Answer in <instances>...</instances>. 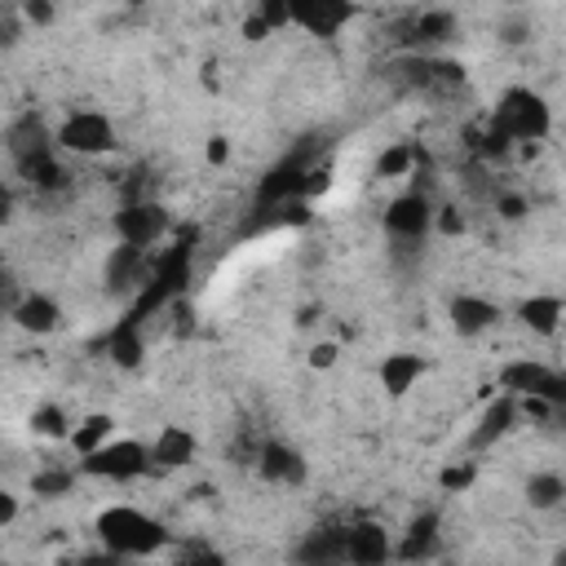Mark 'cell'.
<instances>
[{"instance_id":"obj_1","label":"cell","mask_w":566,"mask_h":566,"mask_svg":"<svg viewBox=\"0 0 566 566\" xmlns=\"http://www.w3.org/2000/svg\"><path fill=\"white\" fill-rule=\"evenodd\" d=\"M97 539H102V548H111L115 557H150V553H159V548L172 544L168 526H164L159 517L133 509V504H111V509H102V513H97Z\"/></svg>"},{"instance_id":"obj_2","label":"cell","mask_w":566,"mask_h":566,"mask_svg":"<svg viewBox=\"0 0 566 566\" xmlns=\"http://www.w3.org/2000/svg\"><path fill=\"white\" fill-rule=\"evenodd\" d=\"M9 159L35 186H62V168H57L53 146H49V133H44V124L35 115H22V119L9 124Z\"/></svg>"},{"instance_id":"obj_3","label":"cell","mask_w":566,"mask_h":566,"mask_svg":"<svg viewBox=\"0 0 566 566\" xmlns=\"http://www.w3.org/2000/svg\"><path fill=\"white\" fill-rule=\"evenodd\" d=\"M491 124H495L509 142L535 146V142H544V137H548L553 115H548V102H544L539 93H531V88H509V93L495 102Z\"/></svg>"},{"instance_id":"obj_4","label":"cell","mask_w":566,"mask_h":566,"mask_svg":"<svg viewBox=\"0 0 566 566\" xmlns=\"http://www.w3.org/2000/svg\"><path fill=\"white\" fill-rule=\"evenodd\" d=\"M500 389L513 394V398H539V402H553V407L566 402V376L544 367V363H535V358L504 363L500 367Z\"/></svg>"},{"instance_id":"obj_5","label":"cell","mask_w":566,"mask_h":566,"mask_svg":"<svg viewBox=\"0 0 566 566\" xmlns=\"http://www.w3.org/2000/svg\"><path fill=\"white\" fill-rule=\"evenodd\" d=\"M80 469H84L88 478L133 482V478H142L146 469H155V460H150V447H142V442H133V438H115V442H106L102 451L84 455Z\"/></svg>"},{"instance_id":"obj_6","label":"cell","mask_w":566,"mask_h":566,"mask_svg":"<svg viewBox=\"0 0 566 566\" xmlns=\"http://www.w3.org/2000/svg\"><path fill=\"white\" fill-rule=\"evenodd\" d=\"M57 146L71 155H106V150H115V124L102 111H75L62 119Z\"/></svg>"},{"instance_id":"obj_7","label":"cell","mask_w":566,"mask_h":566,"mask_svg":"<svg viewBox=\"0 0 566 566\" xmlns=\"http://www.w3.org/2000/svg\"><path fill=\"white\" fill-rule=\"evenodd\" d=\"M385 230H389L402 248L420 243V239L433 230V203H429L424 195H398V199L385 208Z\"/></svg>"},{"instance_id":"obj_8","label":"cell","mask_w":566,"mask_h":566,"mask_svg":"<svg viewBox=\"0 0 566 566\" xmlns=\"http://www.w3.org/2000/svg\"><path fill=\"white\" fill-rule=\"evenodd\" d=\"M164 230H168V212H164L159 203L137 199V203H124V208L115 212V234H119V243H128V248H150L155 239H164Z\"/></svg>"},{"instance_id":"obj_9","label":"cell","mask_w":566,"mask_h":566,"mask_svg":"<svg viewBox=\"0 0 566 566\" xmlns=\"http://www.w3.org/2000/svg\"><path fill=\"white\" fill-rule=\"evenodd\" d=\"M389 553H394V539L376 517H358L345 526V562L349 566H385Z\"/></svg>"},{"instance_id":"obj_10","label":"cell","mask_w":566,"mask_h":566,"mask_svg":"<svg viewBox=\"0 0 566 566\" xmlns=\"http://www.w3.org/2000/svg\"><path fill=\"white\" fill-rule=\"evenodd\" d=\"M292 566H349L345 562V526L323 522V526L305 531V539L292 553Z\"/></svg>"},{"instance_id":"obj_11","label":"cell","mask_w":566,"mask_h":566,"mask_svg":"<svg viewBox=\"0 0 566 566\" xmlns=\"http://www.w3.org/2000/svg\"><path fill=\"white\" fill-rule=\"evenodd\" d=\"M354 4L340 0H292V22L305 27L310 35H336L345 22H354Z\"/></svg>"},{"instance_id":"obj_12","label":"cell","mask_w":566,"mask_h":566,"mask_svg":"<svg viewBox=\"0 0 566 566\" xmlns=\"http://www.w3.org/2000/svg\"><path fill=\"white\" fill-rule=\"evenodd\" d=\"M256 469H261V478L274 482V486H301L305 473H310L305 455H301L296 447H287V442H265V447L256 451Z\"/></svg>"},{"instance_id":"obj_13","label":"cell","mask_w":566,"mask_h":566,"mask_svg":"<svg viewBox=\"0 0 566 566\" xmlns=\"http://www.w3.org/2000/svg\"><path fill=\"white\" fill-rule=\"evenodd\" d=\"M9 314H13V323H18L22 332H31V336H49V332H57V323H62L57 301L44 296V292H27Z\"/></svg>"},{"instance_id":"obj_14","label":"cell","mask_w":566,"mask_h":566,"mask_svg":"<svg viewBox=\"0 0 566 566\" xmlns=\"http://www.w3.org/2000/svg\"><path fill=\"white\" fill-rule=\"evenodd\" d=\"M142 279H146V248H128V243L111 248V256H106V287L111 292H128Z\"/></svg>"},{"instance_id":"obj_15","label":"cell","mask_w":566,"mask_h":566,"mask_svg":"<svg viewBox=\"0 0 566 566\" xmlns=\"http://www.w3.org/2000/svg\"><path fill=\"white\" fill-rule=\"evenodd\" d=\"M495 323H500V305H491L486 296H455L451 301V327L460 336H482Z\"/></svg>"},{"instance_id":"obj_16","label":"cell","mask_w":566,"mask_h":566,"mask_svg":"<svg viewBox=\"0 0 566 566\" xmlns=\"http://www.w3.org/2000/svg\"><path fill=\"white\" fill-rule=\"evenodd\" d=\"M517 416H522V407H517V398L513 394H500L495 402H486V411H482V420H478V429H473V447H491L495 438H504L513 424H517Z\"/></svg>"},{"instance_id":"obj_17","label":"cell","mask_w":566,"mask_h":566,"mask_svg":"<svg viewBox=\"0 0 566 566\" xmlns=\"http://www.w3.org/2000/svg\"><path fill=\"white\" fill-rule=\"evenodd\" d=\"M150 460H155V469H181V464H190L195 460V433L181 429V424H164L159 438L150 442Z\"/></svg>"},{"instance_id":"obj_18","label":"cell","mask_w":566,"mask_h":566,"mask_svg":"<svg viewBox=\"0 0 566 566\" xmlns=\"http://www.w3.org/2000/svg\"><path fill=\"white\" fill-rule=\"evenodd\" d=\"M517 318H522L535 336H553V332L562 327V318H566V305H562V296H526V301L517 305Z\"/></svg>"},{"instance_id":"obj_19","label":"cell","mask_w":566,"mask_h":566,"mask_svg":"<svg viewBox=\"0 0 566 566\" xmlns=\"http://www.w3.org/2000/svg\"><path fill=\"white\" fill-rule=\"evenodd\" d=\"M420 376H424V358L420 354H389L380 363V385H385L389 398H402Z\"/></svg>"},{"instance_id":"obj_20","label":"cell","mask_w":566,"mask_h":566,"mask_svg":"<svg viewBox=\"0 0 566 566\" xmlns=\"http://www.w3.org/2000/svg\"><path fill=\"white\" fill-rule=\"evenodd\" d=\"M111 433H115V420H111L106 411H93V416H84V420L71 429V447H75V455L84 460V455L102 451L106 442H115Z\"/></svg>"},{"instance_id":"obj_21","label":"cell","mask_w":566,"mask_h":566,"mask_svg":"<svg viewBox=\"0 0 566 566\" xmlns=\"http://www.w3.org/2000/svg\"><path fill=\"white\" fill-rule=\"evenodd\" d=\"M106 354H111L119 367H137V363H142V332H137V318L119 323V327L106 336Z\"/></svg>"},{"instance_id":"obj_22","label":"cell","mask_w":566,"mask_h":566,"mask_svg":"<svg viewBox=\"0 0 566 566\" xmlns=\"http://www.w3.org/2000/svg\"><path fill=\"white\" fill-rule=\"evenodd\" d=\"M566 500V478L562 473H531L526 478V504L531 509H557Z\"/></svg>"},{"instance_id":"obj_23","label":"cell","mask_w":566,"mask_h":566,"mask_svg":"<svg viewBox=\"0 0 566 566\" xmlns=\"http://www.w3.org/2000/svg\"><path fill=\"white\" fill-rule=\"evenodd\" d=\"M433 544H438V517L433 513H424V517H416L411 522V531H407V539H402V557L407 562H420V557H429L433 553Z\"/></svg>"},{"instance_id":"obj_24","label":"cell","mask_w":566,"mask_h":566,"mask_svg":"<svg viewBox=\"0 0 566 566\" xmlns=\"http://www.w3.org/2000/svg\"><path fill=\"white\" fill-rule=\"evenodd\" d=\"M451 35H455V18L442 13V9L420 13L416 27H411V40H416V44H442V40H451Z\"/></svg>"},{"instance_id":"obj_25","label":"cell","mask_w":566,"mask_h":566,"mask_svg":"<svg viewBox=\"0 0 566 566\" xmlns=\"http://www.w3.org/2000/svg\"><path fill=\"white\" fill-rule=\"evenodd\" d=\"M71 420H66V411L62 407H53V402H44V407H35L31 411V433L35 438H71Z\"/></svg>"},{"instance_id":"obj_26","label":"cell","mask_w":566,"mask_h":566,"mask_svg":"<svg viewBox=\"0 0 566 566\" xmlns=\"http://www.w3.org/2000/svg\"><path fill=\"white\" fill-rule=\"evenodd\" d=\"M71 486H75V473H71V469H40V473L31 478V495H40V500L71 495Z\"/></svg>"},{"instance_id":"obj_27","label":"cell","mask_w":566,"mask_h":566,"mask_svg":"<svg viewBox=\"0 0 566 566\" xmlns=\"http://www.w3.org/2000/svg\"><path fill=\"white\" fill-rule=\"evenodd\" d=\"M473 478H478V464H473V460H455V464H447V469L438 473V486H442L447 495H460V491L473 486Z\"/></svg>"},{"instance_id":"obj_28","label":"cell","mask_w":566,"mask_h":566,"mask_svg":"<svg viewBox=\"0 0 566 566\" xmlns=\"http://www.w3.org/2000/svg\"><path fill=\"white\" fill-rule=\"evenodd\" d=\"M407 168H411V146H389L376 159V177H402Z\"/></svg>"},{"instance_id":"obj_29","label":"cell","mask_w":566,"mask_h":566,"mask_svg":"<svg viewBox=\"0 0 566 566\" xmlns=\"http://www.w3.org/2000/svg\"><path fill=\"white\" fill-rule=\"evenodd\" d=\"M256 13L265 18V27H270V31H279V27H287V22H292V4H287V0H265Z\"/></svg>"},{"instance_id":"obj_30","label":"cell","mask_w":566,"mask_h":566,"mask_svg":"<svg viewBox=\"0 0 566 566\" xmlns=\"http://www.w3.org/2000/svg\"><path fill=\"white\" fill-rule=\"evenodd\" d=\"M433 230H438V234H447V239H451V234H460V230H464L460 208H451V203H447V208H438V212H433Z\"/></svg>"},{"instance_id":"obj_31","label":"cell","mask_w":566,"mask_h":566,"mask_svg":"<svg viewBox=\"0 0 566 566\" xmlns=\"http://www.w3.org/2000/svg\"><path fill=\"white\" fill-rule=\"evenodd\" d=\"M336 354H340V345H336V340H318V345L310 349V358H305V363H310L314 371H327V367L336 363Z\"/></svg>"},{"instance_id":"obj_32","label":"cell","mask_w":566,"mask_h":566,"mask_svg":"<svg viewBox=\"0 0 566 566\" xmlns=\"http://www.w3.org/2000/svg\"><path fill=\"white\" fill-rule=\"evenodd\" d=\"M177 566H230L221 553H212V548H195V553H186Z\"/></svg>"},{"instance_id":"obj_33","label":"cell","mask_w":566,"mask_h":566,"mask_svg":"<svg viewBox=\"0 0 566 566\" xmlns=\"http://www.w3.org/2000/svg\"><path fill=\"white\" fill-rule=\"evenodd\" d=\"M22 18L35 22V27H44V22H53V4H44V0H27V4H22Z\"/></svg>"},{"instance_id":"obj_34","label":"cell","mask_w":566,"mask_h":566,"mask_svg":"<svg viewBox=\"0 0 566 566\" xmlns=\"http://www.w3.org/2000/svg\"><path fill=\"white\" fill-rule=\"evenodd\" d=\"M75 566H119V557H115L111 548H97V553H84V557H75Z\"/></svg>"},{"instance_id":"obj_35","label":"cell","mask_w":566,"mask_h":566,"mask_svg":"<svg viewBox=\"0 0 566 566\" xmlns=\"http://www.w3.org/2000/svg\"><path fill=\"white\" fill-rule=\"evenodd\" d=\"M13 517H18V495L0 491V526H13Z\"/></svg>"},{"instance_id":"obj_36","label":"cell","mask_w":566,"mask_h":566,"mask_svg":"<svg viewBox=\"0 0 566 566\" xmlns=\"http://www.w3.org/2000/svg\"><path fill=\"white\" fill-rule=\"evenodd\" d=\"M243 35H248V40H265V35H270V27H265V18H261V13H252V18H243Z\"/></svg>"},{"instance_id":"obj_37","label":"cell","mask_w":566,"mask_h":566,"mask_svg":"<svg viewBox=\"0 0 566 566\" xmlns=\"http://www.w3.org/2000/svg\"><path fill=\"white\" fill-rule=\"evenodd\" d=\"M230 159V142L226 137H212L208 142V164H226Z\"/></svg>"},{"instance_id":"obj_38","label":"cell","mask_w":566,"mask_h":566,"mask_svg":"<svg viewBox=\"0 0 566 566\" xmlns=\"http://www.w3.org/2000/svg\"><path fill=\"white\" fill-rule=\"evenodd\" d=\"M500 212H504V217H509V221H517V217H522V212H526V203H522V199H517V195H500Z\"/></svg>"},{"instance_id":"obj_39","label":"cell","mask_w":566,"mask_h":566,"mask_svg":"<svg viewBox=\"0 0 566 566\" xmlns=\"http://www.w3.org/2000/svg\"><path fill=\"white\" fill-rule=\"evenodd\" d=\"M526 35H531V27H526V22H509V27H504V40H509V44H522Z\"/></svg>"},{"instance_id":"obj_40","label":"cell","mask_w":566,"mask_h":566,"mask_svg":"<svg viewBox=\"0 0 566 566\" xmlns=\"http://www.w3.org/2000/svg\"><path fill=\"white\" fill-rule=\"evenodd\" d=\"M553 566H566V544H562V548L553 553Z\"/></svg>"}]
</instances>
